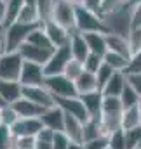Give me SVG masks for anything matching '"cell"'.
I'll return each mask as SVG.
<instances>
[{"label": "cell", "mask_w": 141, "mask_h": 149, "mask_svg": "<svg viewBox=\"0 0 141 149\" xmlns=\"http://www.w3.org/2000/svg\"><path fill=\"white\" fill-rule=\"evenodd\" d=\"M38 24H28L21 21H12L11 24L4 26V40H2V52H18V49L26 42L28 35Z\"/></svg>", "instance_id": "6da1fadb"}, {"label": "cell", "mask_w": 141, "mask_h": 149, "mask_svg": "<svg viewBox=\"0 0 141 149\" xmlns=\"http://www.w3.org/2000/svg\"><path fill=\"white\" fill-rule=\"evenodd\" d=\"M75 31L78 33H92V31H99V33H108L106 23L101 14L84 7L82 3L75 5Z\"/></svg>", "instance_id": "7a4b0ae2"}, {"label": "cell", "mask_w": 141, "mask_h": 149, "mask_svg": "<svg viewBox=\"0 0 141 149\" xmlns=\"http://www.w3.org/2000/svg\"><path fill=\"white\" fill-rule=\"evenodd\" d=\"M54 23L63 26L68 31H75V3L68 0H54L51 9V17Z\"/></svg>", "instance_id": "3957f363"}, {"label": "cell", "mask_w": 141, "mask_h": 149, "mask_svg": "<svg viewBox=\"0 0 141 149\" xmlns=\"http://www.w3.org/2000/svg\"><path fill=\"white\" fill-rule=\"evenodd\" d=\"M44 87L54 95V99H63V97H75V95H78L73 80L66 78L65 74H49V76H45Z\"/></svg>", "instance_id": "277c9868"}, {"label": "cell", "mask_w": 141, "mask_h": 149, "mask_svg": "<svg viewBox=\"0 0 141 149\" xmlns=\"http://www.w3.org/2000/svg\"><path fill=\"white\" fill-rule=\"evenodd\" d=\"M23 68V57L19 52L0 54V80H18Z\"/></svg>", "instance_id": "5b68a950"}, {"label": "cell", "mask_w": 141, "mask_h": 149, "mask_svg": "<svg viewBox=\"0 0 141 149\" xmlns=\"http://www.w3.org/2000/svg\"><path fill=\"white\" fill-rule=\"evenodd\" d=\"M70 59H71L70 45H63V47L54 49V52L51 54V57L44 64L45 76H49V74H63L66 64L70 63Z\"/></svg>", "instance_id": "8992f818"}, {"label": "cell", "mask_w": 141, "mask_h": 149, "mask_svg": "<svg viewBox=\"0 0 141 149\" xmlns=\"http://www.w3.org/2000/svg\"><path fill=\"white\" fill-rule=\"evenodd\" d=\"M18 81L23 87H35V85H44L45 81V71L42 64H37L32 61H23V68Z\"/></svg>", "instance_id": "52a82bcc"}, {"label": "cell", "mask_w": 141, "mask_h": 149, "mask_svg": "<svg viewBox=\"0 0 141 149\" xmlns=\"http://www.w3.org/2000/svg\"><path fill=\"white\" fill-rule=\"evenodd\" d=\"M40 26H42V30L45 31V35H47L49 40H51V43H52L54 49L63 47V45H68L71 31L65 30L63 26H59V24L54 23L52 19H45V21H42Z\"/></svg>", "instance_id": "ba28073f"}, {"label": "cell", "mask_w": 141, "mask_h": 149, "mask_svg": "<svg viewBox=\"0 0 141 149\" xmlns=\"http://www.w3.org/2000/svg\"><path fill=\"white\" fill-rule=\"evenodd\" d=\"M21 97H25V99H28V101L35 102L37 106H40V108H44V109H47V108H51V106H54V104H56L54 95H52V94L44 87V85L23 87V95H21Z\"/></svg>", "instance_id": "9c48e42d"}, {"label": "cell", "mask_w": 141, "mask_h": 149, "mask_svg": "<svg viewBox=\"0 0 141 149\" xmlns=\"http://www.w3.org/2000/svg\"><path fill=\"white\" fill-rule=\"evenodd\" d=\"M44 128L40 118H18L11 127L14 137H35Z\"/></svg>", "instance_id": "30bf717a"}, {"label": "cell", "mask_w": 141, "mask_h": 149, "mask_svg": "<svg viewBox=\"0 0 141 149\" xmlns=\"http://www.w3.org/2000/svg\"><path fill=\"white\" fill-rule=\"evenodd\" d=\"M56 106H59V108L63 109V113L75 116V118L80 120L82 123L89 120V114H87V111H85V108H84V104H82V101H80L78 95H75V97L56 99Z\"/></svg>", "instance_id": "8fae6325"}, {"label": "cell", "mask_w": 141, "mask_h": 149, "mask_svg": "<svg viewBox=\"0 0 141 149\" xmlns=\"http://www.w3.org/2000/svg\"><path fill=\"white\" fill-rule=\"evenodd\" d=\"M40 121L45 128L52 132H63V123H65V113L59 106H51L40 114Z\"/></svg>", "instance_id": "7c38bea8"}, {"label": "cell", "mask_w": 141, "mask_h": 149, "mask_svg": "<svg viewBox=\"0 0 141 149\" xmlns=\"http://www.w3.org/2000/svg\"><path fill=\"white\" fill-rule=\"evenodd\" d=\"M18 52H19V56L23 57V61H32V63H37V64H42V66H44L54 50L40 49V47H35V45L25 42V43L18 49Z\"/></svg>", "instance_id": "4fadbf2b"}, {"label": "cell", "mask_w": 141, "mask_h": 149, "mask_svg": "<svg viewBox=\"0 0 141 149\" xmlns=\"http://www.w3.org/2000/svg\"><path fill=\"white\" fill-rule=\"evenodd\" d=\"M78 97H80L87 114H89V118H99L101 116V106H103L101 90H92V92H87V94H80Z\"/></svg>", "instance_id": "5bb4252c"}, {"label": "cell", "mask_w": 141, "mask_h": 149, "mask_svg": "<svg viewBox=\"0 0 141 149\" xmlns=\"http://www.w3.org/2000/svg\"><path fill=\"white\" fill-rule=\"evenodd\" d=\"M11 106L14 108L18 118H40V114L44 113V108L37 106L35 102H32V101H28L25 97H19Z\"/></svg>", "instance_id": "9a60e30c"}, {"label": "cell", "mask_w": 141, "mask_h": 149, "mask_svg": "<svg viewBox=\"0 0 141 149\" xmlns=\"http://www.w3.org/2000/svg\"><path fill=\"white\" fill-rule=\"evenodd\" d=\"M125 83H127V76H125V73L115 71V73L111 74V78L105 83V87L101 88V94H103L105 97H118V95L122 94Z\"/></svg>", "instance_id": "2e32d148"}, {"label": "cell", "mask_w": 141, "mask_h": 149, "mask_svg": "<svg viewBox=\"0 0 141 149\" xmlns=\"http://www.w3.org/2000/svg\"><path fill=\"white\" fill-rule=\"evenodd\" d=\"M68 45H70L71 59H75V61H78V63H84V59L89 56V47H87V43H85L84 35L78 33V31H73L70 35Z\"/></svg>", "instance_id": "e0dca14e"}, {"label": "cell", "mask_w": 141, "mask_h": 149, "mask_svg": "<svg viewBox=\"0 0 141 149\" xmlns=\"http://www.w3.org/2000/svg\"><path fill=\"white\" fill-rule=\"evenodd\" d=\"M21 95H23V85L18 80H0V97L7 104H12Z\"/></svg>", "instance_id": "ac0fdd59"}, {"label": "cell", "mask_w": 141, "mask_h": 149, "mask_svg": "<svg viewBox=\"0 0 141 149\" xmlns=\"http://www.w3.org/2000/svg\"><path fill=\"white\" fill-rule=\"evenodd\" d=\"M106 40V49L117 54H122L125 57H131V49H129V42L127 37L118 35V33H105Z\"/></svg>", "instance_id": "d6986e66"}, {"label": "cell", "mask_w": 141, "mask_h": 149, "mask_svg": "<svg viewBox=\"0 0 141 149\" xmlns=\"http://www.w3.org/2000/svg\"><path fill=\"white\" fill-rule=\"evenodd\" d=\"M73 83H75V88H77L78 95H80V94L92 92V90H99V88H98V81H96V74L89 73V71H85V70H82V73L73 80Z\"/></svg>", "instance_id": "ffe728a7"}, {"label": "cell", "mask_w": 141, "mask_h": 149, "mask_svg": "<svg viewBox=\"0 0 141 149\" xmlns=\"http://www.w3.org/2000/svg\"><path fill=\"white\" fill-rule=\"evenodd\" d=\"M63 132L68 135L71 142L82 144V121L77 120L75 116L65 113V123H63Z\"/></svg>", "instance_id": "44dd1931"}, {"label": "cell", "mask_w": 141, "mask_h": 149, "mask_svg": "<svg viewBox=\"0 0 141 149\" xmlns=\"http://www.w3.org/2000/svg\"><path fill=\"white\" fill-rule=\"evenodd\" d=\"M85 38V43L89 47V52L92 54H98V56H105L106 54V40H105V33H99V31H92V33H82Z\"/></svg>", "instance_id": "7402d4cb"}, {"label": "cell", "mask_w": 141, "mask_h": 149, "mask_svg": "<svg viewBox=\"0 0 141 149\" xmlns=\"http://www.w3.org/2000/svg\"><path fill=\"white\" fill-rule=\"evenodd\" d=\"M99 135H105L103 130H101L99 118H89L87 121L82 123V144L87 142V141H92Z\"/></svg>", "instance_id": "603a6c76"}, {"label": "cell", "mask_w": 141, "mask_h": 149, "mask_svg": "<svg viewBox=\"0 0 141 149\" xmlns=\"http://www.w3.org/2000/svg\"><path fill=\"white\" fill-rule=\"evenodd\" d=\"M140 125H141V116L138 106H133V108H127V109L122 111V114H120L122 130H131V128H136Z\"/></svg>", "instance_id": "cb8c5ba5"}, {"label": "cell", "mask_w": 141, "mask_h": 149, "mask_svg": "<svg viewBox=\"0 0 141 149\" xmlns=\"http://www.w3.org/2000/svg\"><path fill=\"white\" fill-rule=\"evenodd\" d=\"M103 61L113 70V71H125L127 68V63H129V57L122 56V54H117V52H111V50H106V54L103 56Z\"/></svg>", "instance_id": "d4e9b609"}, {"label": "cell", "mask_w": 141, "mask_h": 149, "mask_svg": "<svg viewBox=\"0 0 141 149\" xmlns=\"http://www.w3.org/2000/svg\"><path fill=\"white\" fill-rule=\"evenodd\" d=\"M26 42L28 43H32V45H35V47H40V49H47V50H54V47H52V43H51V40L47 38L45 35V31L42 30V26L38 24L35 30L28 35L26 38Z\"/></svg>", "instance_id": "484cf974"}, {"label": "cell", "mask_w": 141, "mask_h": 149, "mask_svg": "<svg viewBox=\"0 0 141 149\" xmlns=\"http://www.w3.org/2000/svg\"><path fill=\"white\" fill-rule=\"evenodd\" d=\"M16 21L21 23H28V24H40V16H38V9L33 3H25L16 17Z\"/></svg>", "instance_id": "4316f807"}, {"label": "cell", "mask_w": 141, "mask_h": 149, "mask_svg": "<svg viewBox=\"0 0 141 149\" xmlns=\"http://www.w3.org/2000/svg\"><path fill=\"white\" fill-rule=\"evenodd\" d=\"M122 111H124V106L118 97H105L103 95V106H101L103 116H120Z\"/></svg>", "instance_id": "83f0119b"}, {"label": "cell", "mask_w": 141, "mask_h": 149, "mask_svg": "<svg viewBox=\"0 0 141 149\" xmlns=\"http://www.w3.org/2000/svg\"><path fill=\"white\" fill-rule=\"evenodd\" d=\"M23 5H25V0H5V16H4L2 24L7 26L12 21H16V17H18Z\"/></svg>", "instance_id": "f1b7e54d"}, {"label": "cell", "mask_w": 141, "mask_h": 149, "mask_svg": "<svg viewBox=\"0 0 141 149\" xmlns=\"http://www.w3.org/2000/svg\"><path fill=\"white\" fill-rule=\"evenodd\" d=\"M118 99H120V102H122V106H124V109H127V108H133V106H138V101H140V94L129 85V83H125V87H124V90H122V94L118 95Z\"/></svg>", "instance_id": "f546056e"}, {"label": "cell", "mask_w": 141, "mask_h": 149, "mask_svg": "<svg viewBox=\"0 0 141 149\" xmlns=\"http://www.w3.org/2000/svg\"><path fill=\"white\" fill-rule=\"evenodd\" d=\"M52 135L54 132L44 127L35 135V149H52Z\"/></svg>", "instance_id": "4dcf8cb0"}, {"label": "cell", "mask_w": 141, "mask_h": 149, "mask_svg": "<svg viewBox=\"0 0 141 149\" xmlns=\"http://www.w3.org/2000/svg\"><path fill=\"white\" fill-rule=\"evenodd\" d=\"M108 149H127L125 146V134L124 130H115L108 135Z\"/></svg>", "instance_id": "1f68e13d"}, {"label": "cell", "mask_w": 141, "mask_h": 149, "mask_svg": "<svg viewBox=\"0 0 141 149\" xmlns=\"http://www.w3.org/2000/svg\"><path fill=\"white\" fill-rule=\"evenodd\" d=\"M18 120V114L14 111V108L11 104H5L0 108V123L5 125V127H12L14 121Z\"/></svg>", "instance_id": "d6a6232c"}, {"label": "cell", "mask_w": 141, "mask_h": 149, "mask_svg": "<svg viewBox=\"0 0 141 149\" xmlns=\"http://www.w3.org/2000/svg\"><path fill=\"white\" fill-rule=\"evenodd\" d=\"M14 148V134L11 127L0 125V149H12Z\"/></svg>", "instance_id": "836d02e7"}, {"label": "cell", "mask_w": 141, "mask_h": 149, "mask_svg": "<svg viewBox=\"0 0 141 149\" xmlns=\"http://www.w3.org/2000/svg\"><path fill=\"white\" fill-rule=\"evenodd\" d=\"M113 73H115V71H113V70L106 64L105 61H103V64H101V66L98 68V71L94 73V74H96V81H98V88H99V90L105 87V83L111 78V74H113Z\"/></svg>", "instance_id": "e575fe53"}, {"label": "cell", "mask_w": 141, "mask_h": 149, "mask_svg": "<svg viewBox=\"0 0 141 149\" xmlns=\"http://www.w3.org/2000/svg\"><path fill=\"white\" fill-rule=\"evenodd\" d=\"M101 64H103V57L98 56V54H92V52H89V56H87V57L84 59V63H82L84 70L89 71V73H96Z\"/></svg>", "instance_id": "d590c367"}, {"label": "cell", "mask_w": 141, "mask_h": 149, "mask_svg": "<svg viewBox=\"0 0 141 149\" xmlns=\"http://www.w3.org/2000/svg\"><path fill=\"white\" fill-rule=\"evenodd\" d=\"M127 42H129L131 54L141 50V28H131L127 31Z\"/></svg>", "instance_id": "8d00e7d4"}, {"label": "cell", "mask_w": 141, "mask_h": 149, "mask_svg": "<svg viewBox=\"0 0 141 149\" xmlns=\"http://www.w3.org/2000/svg\"><path fill=\"white\" fill-rule=\"evenodd\" d=\"M125 76L127 74H138L141 73V50L138 52H134V54H131V57H129V63H127V68H125Z\"/></svg>", "instance_id": "74e56055"}, {"label": "cell", "mask_w": 141, "mask_h": 149, "mask_svg": "<svg viewBox=\"0 0 141 149\" xmlns=\"http://www.w3.org/2000/svg\"><path fill=\"white\" fill-rule=\"evenodd\" d=\"M124 134H125V146H127V149L138 148L140 135H141V125L136 127V128H131V130H124Z\"/></svg>", "instance_id": "f35d334b"}, {"label": "cell", "mask_w": 141, "mask_h": 149, "mask_svg": "<svg viewBox=\"0 0 141 149\" xmlns=\"http://www.w3.org/2000/svg\"><path fill=\"white\" fill-rule=\"evenodd\" d=\"M122 5H125L124 0H103V2H101V9H99V14L105 17L108 14L115 12L117 9H120Z\"/></svg>", "instance_id": "ab89813d"}, {"label": "cell", "mask_w": 141, "mask_h": 149, "mask_svg": "<svg viewBox=\"0 0 141 149\" xmlns=\"http://www.w3.org/2000/svg\"><path fill=\"white\" fill-rule=\"evenodd\" d=\"M82 70H84L82 63H78V61H75V59H70V63L66 64V68H65L63 74H65L66 78H70V80H75L78 74L82 73Z\"/></svg>", "instance_id": "60d3db41"}, {"label": "cell", "mask_w": 141, "mask_h": 149, "mask_svg": "<svg viewBox=\"0 0 141 149\" xmlns=\"http://www.w3.org/2000/svg\"><path fill=\"white\" fill-rule=\"evenodd\" d=\"M70 139L65 132H54L52 135V149H66L70 146Z\"/></svg>", "instance_id": "b9f144b4"}, {"label": "cell", "mask_w": 141, "mask_h": 149, "mask_svg": "<svg viewBox=\"0 0 141 149\" xmlns=\"http://www.w3.org/2000/svg\"><path fill=\"white\" fill-rule=\"evenodd\" d=\"M84 149H106L108 148V135H99L92 141H87L82 144Z\"/></svg>", "instance_id": "7bdbcfd3"}, {"label": "cell", "mask_w": 141, "mask_h": 149, "mask_svg": "<svg viewBox=\"0 0 141 149\" xmlns=\"http://www.w3.org/2000/svg\"><path fill=\"white\" fill-rule=\"evenodd\" d=\"M16 149H35V137H14Z\"/></svg>", "instance_id": "ee69618b"}, {"label": "cell", "mask_w": 141, "mask_h": 149, "mask_svg": "<svg viewBox=\"0 0 141 149\" xmlns=\"http://www.w3.org/2000/svg\"><path fill=\"white\" fill-rule=\"evenodd\" d=\"M127 83L141 95V73L138 74H127Z\"/></svg>", "instance_id": "f6af8a7d"}, {"label": "cell", "mask_w": 141, "mask_h": 149, "mask_svg": "<svg viewBox=\"0 0 141 149\" xmlns=\"http://www.w3.org/2000/svg\"><path fill=\"white\" fill-rule=\"evenodd\" d=\"M101 2L103 0H80V3L84 7H87V9H91V10H94L98 14H99V9H101Z\"/></svg>", "instance_id": "bcb514c9"}, {"label": "cell", "mask_w": 141, "mask_h": 149, "mask_svg": "<svg viewBox=\"0 0 141 149\" xmlns=\"http://www.w3.org/2000/svg\"><path fill=\"white\" fill-rule=\"evenodd\" d=\"M5 16V0H0V21H4Z\"/></svg>", "instance_id": "7dc6e473"}, {"label": "cell", "mask_w": 141, "mask_h": 149, "mask_svg": "<svg viewBox=\"0 0 141 149\" xmlns=\"http://www.w3.org/2000/svg\"><path fill=\"white\" fill-rule=\"evenodd\" d=\"M66 149H84V146L78 144V142H70V146H68Z\"/></svg>", "instance_id": "c3c4849f"}, {"label": "cell", "mask_w": 141, "mask_h": 149, "mask_svg": "<svg viewBox=\"0 0 141 149\" xmlns=\"http://www.w3.org/2000/svg\"><path fill=\"white\" fill-rule=\"evenodd\" d=\"M138 3H141V0H129V2H127V5H129V7H133V5H138Z\"/></svg>", "instance_id": "681fc988"}, {"label": "cell", "mask_w": 141, "mask_h": 149, "mask_svg": "<svg viewBox=\"0 0 141 149\" xmlns=\"http://www.w3.org/2000/svg\"><path fill=\"white\" fill-rule=\"evenodd\" d=\"M2 40H4V24L0 26V49H2Z\"/></svg>", "instance_id": "f907efd6"}, {"label": "cell", "mask_w": 141, "mask_h": 149, "mask_svg": "<svg viewBox=\"0 0 141 149\" xmlns=\"http://www.w3.org/2000/svg\"><path fill=\"white\" fill-rule=\"evenodd\" d=\"M138 109H140V116H141V95H140V101H138Z\"/></svg>", "instance_id": "816d5d0a"}, {"label": "cell", "mask_w": 141, "mask_h": 149, "mask_svg": "<svg viewBox=\"0 0 141 149\" xmlns=\"http://www.w3.org/2000/svg\"><path fill=\"white\" fill-rule=\"evenodd\" d=\"M5 104H7V102H5V101H4V99L0 97V108H2V106H5Z\"/></svg>", "instance_id": "f5cc1de1"}, {"label": "cell", "mask_w": 141, "mask_h": 149, "mask_svg": "<svg viewBox=\"0 0 141 149\" xmlns=\"http://www.w3.org/2000/svg\"><path fill=\"white\" fill-rule=\"evenodd\" d=\"M68 2H71V3H75V5H77V3H80V0H68Z\"/></svg>", "instance_id": "db71d44e"}, {"label": "cell", "mask_w": 141, "mask_h": 149, "mask_svg": "<svg viewBox=\"0 0 141 149\" xmlns=\"http://www.w3.org/2000/svg\"><path fill=\"white\" fill-rule=\"evenodd\" d=\"M138 148H141V135H140V142H138ZM136 148V149H138Z\"/></svg>", "instance_id": "11a10c76"}, {"label": "cell", "mask_w": 141, "mask_h": 149, "mask_svg": "<svg viewBox=\"0 0 141 149\" xmlns=\"http://www.w3.org/2000/svg\"><path fill=\"white\" fill-rule=\"evenodd\" d=\"M124 2H125V3H127V2H129V0H124Z\"/></svg>", "instance_id": "9f6ffc18"}, {"label": "cell", "mask_w": 141, "mask_h": 149, "mask_svg": "<svg viewBox=\"0 0 141 149\" xmlns=\"http://www.w3.org/2000/svg\"><path fill=\"white\" fill-rule=\"evenodd\" d=\"M0 54H2V49H0Z\"/></svg>", "instance_id": "6f0895ef"}, {"label": "cell", "mask_w": 141, "mask_h": 149, "mask_svg": "<svg viewBox=\"0 0 141 149\" xmlns=\"http://www.w3.org/2000/svg\"><path fill=\"white\" fill-rule=\"evenodd\" d=\"M0 26H2V21H0Z\"/></svg>", "instance_id": "680465c9"}, {"label": "cell", "mask_w": 141, "mask_h": 149, "mask_svg": "<svg viewBox=\"0 0 141 149\" xmlns=\"http://www.w3.org/2000/svg\"><path fill=\"white\" fill-rule=\"evenodd\" d=\"M12 149H16V148H12Z\"/></svg>", "instance_id": "91938a15"}, {"label": "cell", "mask_w": 141, "mask_h": 149, "mask_svg": "<svg viewBox=\"0 0 141 149\" xmlns=\"http://www.w3.org/2000/svg\"><path fill=\"white\" fill-rule=\"evenodd\" d=\"M0 125H2V123H0Z\"/></svg>", "instance_id": "94428289"}, {"label": "cell", "mask_w": 141, "mask_h": 149, "mask_svg": "<svg viewBox=\"0 0 141 149\" xmlns=\"http://www.w3.org/2000/svg\"><path fill=\"white\" fill-rule=\"evenodd\" d=\"M106 149H108V148H106Z\"/></svg>", "instance_id": "6125c7cd"}]
</instances>
